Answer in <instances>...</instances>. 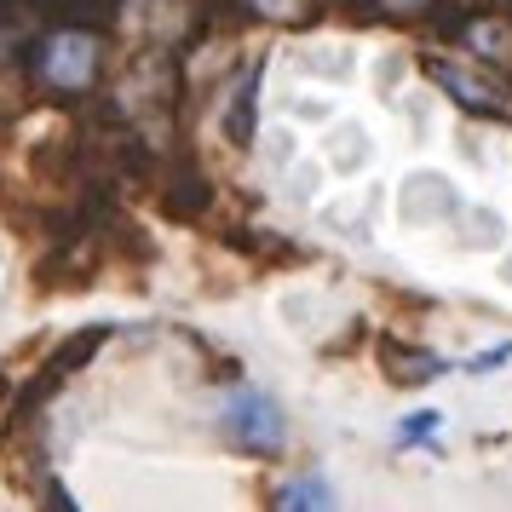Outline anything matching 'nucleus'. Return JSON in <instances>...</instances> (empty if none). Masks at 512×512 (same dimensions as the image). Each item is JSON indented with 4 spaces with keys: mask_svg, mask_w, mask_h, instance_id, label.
Returning a JSON list of instances; mask_svg holds the SVG:
<instances>
[{
    "mask_svg": "<svg viewBox=\"0 0 512 512\" xmlns=\"http://www.w3.org/2000/svg\"><path fill=\"white\" fill-rule=\"evenodd\" d=\"M24 75L41 98H87L104 75V35L98 24L58 18L47 24L24 52Z\"/></svg>",
    "mask_w": 512,
    "mask_h": 512,
    "instance_id": "1",
    "label": "nucleus"
},
{
    "mask_svg": "<svg viewBox=\"0 0 512 512\" xmlns=\"http://www.w3.org/2000/svg\"><path fill=\"white\" fill-rule=\"evenodd\" d=\"M219 432L231 449L242 455H277L282 443H288V420H282L277 397L254 392V386H236L225 403H219Z\"/></svg>",
    "mask_w": 512,
    "mask_h": 512,
    "instance_id": "2",
    "label": "nucleus"
},
{
    "mask_svg": "<svg viewBox=\"0 0 512 512\" xmlns=\"http://www.w3.org/2000/svg\"><path fill=\"white\" fill-rule=\"evenodd\" d=\"M443 29H449L478 64H495V70L512 75V12H501V6H472V12H461L455 24H443Z\"/></svg>",
    "mask_w": 512,
    "mask_h": 512,
    "instance_id": "3",
    "label": "nucleus"
},
{
    "mask_svg": "<svg viewBox=\"0 0 512 512\" xmlns=\"http://www.w3.org/2000/svg\"><path fill=\"white\" fill-rule=\"evenodd\" d=\"M426 75L438 81L443 93L455 98L461 110H472V116H489V121H512V98L495 87V81H484V75L461 70V64H449V58H426Z\"/></svg>",
    "mask_w": 512,
    "mask_h": 512,
    "instance_id": "4",
    "label": "nucleus"
},
{
    "mask_svg": "<svg viewBox=\"0 0 512 512\" xmlns=\"http://www.w3.org/2000/svg\"><path fill=\"white\" fill-rule=\"evenodd\" d=\"M277 512H340V501H334V489H328L323 472H311V478H294V484L282 489Z\"/></svg>",
    "mask_w": 512,
    "mask_h": 512,
    "instance_id": "5",
    "label": "nucleus"
},
{
    "mask_svg": "<svg viewBox=\"0 0 512 512\" xmlns=\"http://www.w3.org/2000/svg\"><path fill=\"white\" fill-rule=\"evenodd\" d=\"M231 12H248V18H265V24H305L317 12V0H225Z\"/></svg>",
    "mask_w": 512,
    "mask_h": 512,
    "instance_id": "6",
    "label": "nucleus"
},
{
    "mask_svg": "<svg viewBox=\"0 0 512 512\" xmlns=\"http://www.w3.org/2000/svg\"><path fill=\"white\" fill-rule=\"evenodd\" d=\"M254 87H259V75H242V81L231 87V116H225V127H231V139H236V144L254 139V104H259Z\"/></svg>",
    "mask_w": 512,
    "mask_h": 512,
    "instance_id": "7",
    "label": "nucleus"
},
{
    "mask_svg": "<svg viewBox=\"0 0 512 512\" xmlns=\"http://www.w3.org/2000/svg\"><path fill=\"white\" fill-rule=\"evenodd\" d=\"M374 6H380L386 18H403V24H415V18H432L443 0H374Z\"/></svg>",
    "mask_w": 512,
    "mask_h": 512,
    "instance_id": "8",
    "label": "nucleus"
},
{
    "mask_svg": "<svg viewBox=\"0 0 512 512\" xmlns=\"http://www.w3.org/2000/svg\"><path fill=\"white\" fill-rule=\"evenodd\" d=\"M438 409H420V415L415 420H403V426H397V443H426V438H432V432H438Z\"/></svg>",
    "mask_w": 512,
    "mask_h": 512,
    "instance_id": "9",
    "label": "nucleus"
},
{
    "mask_svg": "<svg viewBox=\"0 0 512 512\" xmlns=\"http://www.w3.org/2000/svg\"><path fill=\"white\" fill-rule=\"evenodd\" d=\"M41 512H81V507H75V495L58 484V478H47V484H41Z\"/></svg>",
    "mask_w": 512,
    "mask_h": 512,
    "instance_id": "10",
    "label": "nucleus"
},
{
    "mask_svg": "<svg viewBox=\"0 0 512 512\" xmlns=\"http://www.w3.org/2000/svg\"><path fill=\"white\" fill-rule=\"evenodd\" d=\"M512 357V346H495V351H484V357H472V374H489L495 363H507Z\"/></svg>",
    "mask_w": 512,
    "mask_h": 512,
    "instance_id": "11",
    "label": "nucleus"
}]
</instances>
